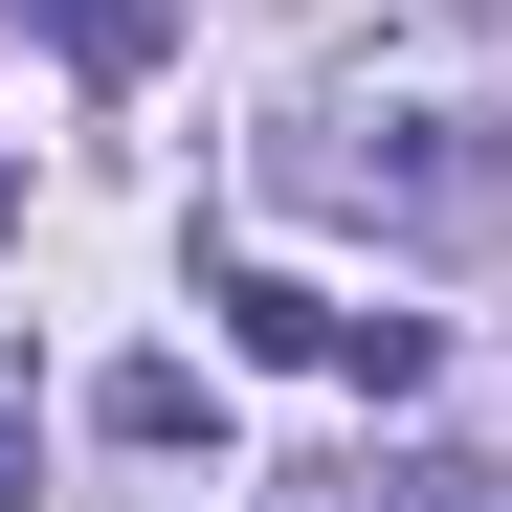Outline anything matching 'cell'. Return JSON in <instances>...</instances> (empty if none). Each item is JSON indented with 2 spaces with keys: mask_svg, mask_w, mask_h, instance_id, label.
<instances>
[{
  "mask_svg": "<svg viewBox=\"0 0 512 512\" xmlns=\"http://www.w3.org/2000/svg\"><path fill=\"white\" fill-rule=\"evenodd\" d=\"M90 423H112V446H201V379H179V357H112Z\"/></svg>",
  "mask_w": 512,
  "mask_h": 512,
  "instance_id": "cell-2",
  "label": "cell"
},
{
  "mask_svg": "<svg viewBox=\"0 0 512 512\" xmlns=\"http://www.w3.org/2000/svg\"><path fill=\"white\" fill-rule=\"evenodd\" d=\"M290 201H401V223H446V201H490V112H468V90H334V112L290 134Z\"/></svg>",
  "mask_w": 512,
  "mask_h": 512,
  "instance_id": "cell-1",
  "label": "cell"
},
{
  "mask_svg": "<svg viewBox=\"0 0 512 512\" xmlns=\"http://www.w3.org/2000/svg\"><path fill=\"white\" fill-rule=\"evenodd\" d=\"M0 512H23V357H0Z\"/></svg>",
  "mask_w": 512,
  "mask_h": 512,
  "instance_id": "cell-3",
  "label": "cell"
}]
</instances>
